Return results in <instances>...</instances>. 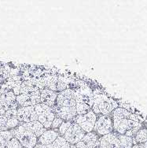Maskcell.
<instances>
[{
  "instance_id": "8fae6325",
  "label": "cell",
  "mask_w": 147,
  "mask_h": 148,
  "mask_svg": "<svg viewBox=\"0 0 147 148\" xmlns=\"http://www.w3.org/2000/svg\"><path fill=\"white\" fill-rule=\"evenodd\" d=\"M16 99L19 107L35 106L40 103V91L31 94H21L17 95Z\"/></svg>"
},
{
  "instance_id": "30bf717a",
  "label": "cell",
  "mask_w": 147,
  "mask_h": 148,
  "mask_svg": "<svg viewBox=\"0 0 147 148\" xmlns=\"http://www.w3.org/2000/svg\"><path fill=\"white\" fill-rule=\"evenodd\" d=\"M0 148H24L14 137V131L8 130L0 132Z\"/></svg>"
},
{
  "instance_id": "5bb4252c",
  "label": "cell",
  "mask_w": 147,
  "mask_h": 148,
  "mask_svg": "<svg viewBox=\"0 0 147 148\" xmlns=\"http://www.w3.org/2000/svg\"><path fill=\"white\" fill-rule=\"evenodd\" d=\"M101 148H121L120 143L116 132L108 134L100 137Z\"/></svg>"
},
{
  "instance_id": "44dd1931",
  "label": "cell",
  "mask_w": 147,
  "mask_h": 148,
  "mask_svg": "<svg viewBox=\"0 0 147 148\" xmlns=\"http://www.w3.org/2000/svg\"><path fill=\"white\" fill-rule=\"evenodd\" d=\"M8 118L6 114L0 116V132L8 131Z\"/></svg>"
},
{
  "instance_id": "ba28073f",
  "label": "cell",
  "mask_w": 147,
  "mask_h": 148,
  "mask_svg": "<svg viewBox=\"0 0 147 148\" xmlns=\"http://www.w3.org/2000/svg\"><path fill=\"white\" fill-rule=\"evenodd\" d=\"M16 98L13 91H6L0 96V116L4 115L10 110H17L19 106Z\"/></svg>"
},
{
  "instance_id": "d6986e66",
  "label": "cell",
  "mask_w": 147,
  "mask_h": 148,
  "mask_svg": "<svg viewBox=\"0 0 147 148\" xmlns=\"http://www.w3.org/2000/svg\"><path fill=\"white\" fill-rule=\"evenodd\" d=\"M135 140L137 144H143L147 142V128H141L135 136Z\"/></svg>"
},
{
  "instance_id": "6da1fadb",
  "label": "cell",
  "mask_w": 147,
  "mask_h": 148,
  "mask_svg": "<svg viewBox=\"0 0 147 148\" xmlns=\"http://www.w3.org/2000/svg\"><path fill=\"white\" fill-rule=\"evenodd\" d=\"M56 117L63 121H73L77 116L76 110V94L75 91L70 88L57 94L55 105L52 107Z\"/></svg>"
},
{
  "instance_id": "52a82bcc",
  "label": "cell",
  "mask_w": 147,
  "mask_h": 148,
  "mask_svg": "<svg viewBox=\"0 0 147 148\" xmlns=\"http://www.w3.org/2000/svg\"><path fill=\"white\" fill-rule=\"evenodd\" d=\"M98 116L91 110L83 115H77L73 121L78 124L86 133L93 132Z\"/></svg>"
},
{
  "instance_id": "ffe728a7",
  "label": "cell",
  "mask_w": 147,
  "mask_h": 148,
  "mask_svg": "<svg viewBox=\"0 0 147 148\" xmlns=\"http://www.w3.org/2000/svg\"><path fill=\"white\" fill-rule=\"evenodd\" d=\"M72 121H63V122L62 123V125H60V127L58 128V129H57V131L59 132L61 136H63L65 135L66 131L68 130V128H69L71 125H72Z\"/></svg>"
},
{
  "instance_id": "277c9868",
  "label": "cell",
  "mask_w": 147,
  "mask_h": 148,
  "mask_svg": "<svg viewBox=\"0 0 147 148\" xmlns=\"http://www.w3.org/2000/svg\"><path fill=\"white\" fill-rule=\"evenodd\" d=\"M14 137L17 139L24 148H34L38 142V138L34 133L28 130L20 124L13 129Z\"/></svg>"
},
{
  "instance_id": "9c48e42d",
  "label": "cell",
  "mask_w": 147,
  "mask_h": 148,
  "mask_svg": "<svg viewBox=\"0 0 147 148\" xmlns=\"http://www.w3.org/2000/svg\"><path fill=\"white\" fill-rule=\"evenodd\" d=\"M85 135L86 132L83 130L81 127L75 121H72V125L66 131L63 137L70 145H76L83 139Z\"/></svg>"
},
{
  "instance_id": "8992f818",
  "label": "cell",
  "mask_w": 147,
  "mask_h": 148,
  "mask_svg": "<svg viewBox=\"0 0 147 148\" xmlns=\"http://www.w3.org/2000/svg\"><path fill=\"white\" fill-rule=\"evenodd\" d=\"M93 132L99 137L113 132V125L112 117L109 115L98 116Z\"/></svg>"
},
{
  "instance_id": "7c38bea8",
  "label": "cell",
  "mask_w": 147,
  "mask_h": 148,
  "mask_svg": "<svg viewBox=\"0 0 147 148\" xmlns=\"http://www.w3.org/2000/svg\"><path fill=\"white\" fill-rule=\"evenodd\" d=\"M17 116L21 124L38 121V117L35 110V106L18 107Z\"/></svg>"
},
{
  "instance_id": "ac0fdd59",
  "label": "cell",
  "mask_w": 147,
  "mask_h": 148,
  "mask_svg": "<svg viewBox=\"0 0 147 148\" xmlns=\"http://www.w3.org/2000/svg\"><path fill=\"white\" fill-rule=\"evenodd\" d=\"M70 144L68 143L63 136H59L57 138V140L53 143L49 145H42L37 143L34 148H69Z\"/></svg>"
},
{
  "instance_id": "603a6c76",
  "label": "cell",
  "mask_w": 147,
  "mask_h": 148,
  "mask_svg": "<svg viewBox=\"0 0 147 148\" xmlns=\"http://www.w3.org/2000/svg\"><path fill=\"white\" fill-rule=\"evenodd\" d=\"M5 92V89H4V87H3V84H0V96L2 95Z\"/></svg>"
},
{
  "instance_id": "cb8c5ba5",
  "label": "cell",
  "mask_w": 147,
  "mask_h": 148,
  "mask_svg": "<svg viewBox=\"0 0 147 148\" xmlns=\"http://www.w3.org/2000/svg\"><path fill=\"white\" fill-rule=\"evenodd\" d=\"M100 139V138H99ZM94 148H101V145H100V140H98L97 141V143H95V145L94 147Z\"/></svg>"
},
{
  "instance_id": "5b68a950",
  "label": "cell",
  "mask_w": 147,
  "mask_h": 148,
  "mask_svg": "<svg viewBox=\"0 0 147 148\" xmlns=\"http://www.w3.org/2000/svg\"><path fill=\"white\" fill-rule=\"evenodd\" d=\"M35 110L38 117V121H40L46 129H51V124L56 117L53 108L40 103L35 106Z\"/></svg>"
},
{
  "instance_id": "9a60e30c",
  "label": "cell",
  "mask_w": 147,
  "mask_h": 148,
  "mask_svg": "<svg viewBox=\"0 0 147 148\" xmlns=\"http://www.w3.org/2000/svg\"><path fill=\"white\" fill-rule=\"evenodd\" d=\"M57 94L58 93L48 88L42 89L40 90V103L48 106L50 107H53L56 103Z\"/></svg>"
},
{
  "instance_id": "3957f363",
  "label": "cell",
  "mask_w": 147,
  "mask_h": 148,
  "mask_svg": "<svg viewBox=\"0 0 147 148\" xmlns=\"http://www.w3.org/2000/svg\"><path fill=\"white\" fill-rule=\"evenodd\" d=\"M76 110L77 115H83L92 110L94 99L93 91L87 87L79 88L75 91Z\"/></svg>"
},
{
  "instance_id": "4fadbf2b",
  "label": "cell",
  "mask_w": 147,
  "mask_h": 148,
  "mask_svg": "<svg viewBox=\"0 0 147 148\" xmlns=\"http://www.w3.org/2000/svg\"><path fill=\"white\" fill-rule=\"evenodd\" d=\"M46 88H48L51 91L59 93L67 89V84L57 77H49L44 78Z\"/></svg>"
},
{
  "instance_id": "e0dca14e",
  "label": "cell",
  "mask_w": 147,
  "mask_h": 148,
  "mask_svg": "<svg viewBox=\"0 0 147 148\" xmlns=\"http://www.w3.org/2000/svg\"><path fill=\"white\" fill-rule=\"evenodd\" d=\"M24 127L27 128L28 130L31 132L32 133H34L36 136L37 138H39L41 136L42 134L44 133L47 129H46L41 123L38 121H32V122H28V123H21Z\"/></svg>"
},
{
  "instance_id": "7402d4cb",
  "label": "cell",
  "mask_w": 147,
  "mask_h": 148,
  "mask_svg": "<svg viewBox=\"0 0 147 148\" xmlns=\"http://www.w3.org/2000/svg\"><path fill=\"white\" fill-rule=\"evenodd\" d=\"M62 122H63L62 119H61V118H59V117H56L55 118H54V121H53L52 124H51V129H55V130H57Z\"/></svg>"
},
{
  "instance_id": "d4e9b609",
  "label": "cell",
  "mask_w": 147,
  "mask_h": 148,
  "mask_svg": "<svg viewBox=\"0 0 147 148\" xmlns=\"http://www.w3.org/2000/svg\"><path fill=\"white\" fill-rule=\"evenodd\" d=\"M69 148H77V147L76 145H70Z\"/></svg>"
},
{
  "instance_id": "2e32d148",
  "label": "cell",
  "mask_w": 147,
  "mask_h": 148,
  "mask_svg": "<svg viewBox=\"0 0 147 148\" xmlns=\"http://www.w3.org/2000/svg\"><path fill=\"white\" fill-rule=\"evenodd\" d=\"M59 136L60 134L57 130L51 129V128L47 129L41 136L38 138L37 143L42 144V145H49V144L53 143Z\"/></svg>"
},
{
  "instance_id": "7a4b0ae2",
  "label": "cell",
  "mask_w": 147,
  "mask_h": 148,
  "mask_svg": "<svg viewBox=\"0 0 147 148\" xmlns=\"http://www.w3.org/2000/svg\"><path fill=\"white\" fill-rule=\"evenodd\" d=\"M93 99L92 111L97 116L109 115L113 110L119 107V104L116 100L98 91L93 92Z\"/></svg>"
}]
</instances>
